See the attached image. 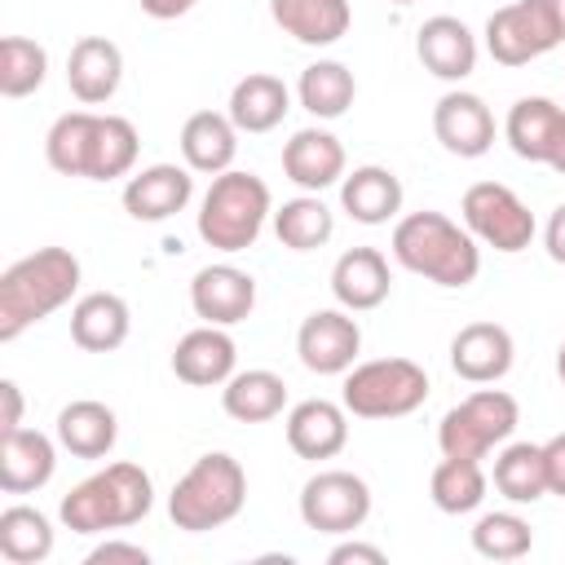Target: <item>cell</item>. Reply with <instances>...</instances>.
Listing matches in <instances>:
<instances>
[{
  "label": "cell",
  "mask_w": 565,
  "mask_h": 565,
  "mask_svg": "<svg viewBox=\"0 0 565 565\" xmlns=\"http://www.w3.org/2000/svg\"><path fill=\"white\" fill-rule=\"evenodd\" d=\"M79 287V260L66 247H40L0 274V340H18L31 322L62 309Z\"/></svg>",
  "instance_id": "cell-1"
},
{
  "label": "cell",
  "mask_w": 565,
  "mask_h": 565,
  "mask_svg": "<svg viewBox=\"0 0 565 565\" xmlns=\"http://www.w3.org/2000/svg\"><path fill=\"white\" fill-rule=\"evenodd\" d=\"M393 256L441 287H468L481 269V252L468 230H459L441 212H411L393 230Z\"/></svg>",
  "instance_id": "cell-2"
},
{
  "label": "cell",
  "mask_w": 565,
  "mask_h": 565,
  "mask_svg": "<svg viewBox=\"0 0 565 565\" xmlns=\"http://www.w3.org/2000/svg\"><path fill=\"white\" fill-rule=\"evenodd\" d=\"M154 503L150 477L137 463H110L102 472H93L88 481H79L57 516L66 530L75 534H102V530H119V525H137Z\"/></svg>",
  "instance_id": "cell-3"
},
{
  "label": "cell",
  "mask_w": 565,
  "mask_h": 565,
  "mask_svg": "<svg viewBox=\"0 0 565 565\" xmlns=\"http://www.w3.org/2000/svg\"><path fill=\"white\" fill-rule=\"evenodd\" d=\"M243 499H247L243 463L225 450H212V455L194 459V468L172 486L168 516H172L177 530L203 534V530H216V525L234 521L243 512Z\"/></svg>",
  "instance_id": "cell-4"
},
{
  "label": "cell",
  "mask_w": 565,
  "mask_h": 565,
  "mask_svg": "<svg viewBox=\"0 0 565 565\" xmlns=\"http://www.w3.org/2000/svg\"><path fill=\"white\" fill-rule=\"evenodd\" d=\"M269 216V185L256 172H221L199 207V234L216 252H243L256 243Z\"/></svg>",
  "instance_id": "cell-5"
},
{
  "label": "cell",
  "mask_w": 565,
  "mask_h": 565,
  "mask_svg": "<svg viewBox=\"0 0 565 565\" xmlns=\"http://www.w3.org/2000/svg\"><path fill=\"white\" fill-rule=\"evenodd\" d=\"M428 375L411 358H375L349 371L344 380V411L362 419H397L424 406Z\"/></svg>",
  "instance_id": "cell-6"
},
{
  "label": "cell",
  "mask_w": 565,
  "mask_h": 565,
  "mask_svg": "<svg viewBox=\"0 0 565 565\" xmlns=\"http://www.w3.org/2000/svg\"><path fill=\"white\" fill-rule=\"evenodd\" d=\"M512 428H516V397L499 388H477L446 411L437 441H441V455L450 459H486V450L508 441Z\"/></svg>",
  "instance_id": "cell-7"
},
{
  "label": "cell",
  "mask_w": 565,
  "mask_h": 565,
  "mask_svg": "<svg viewBox=\"0 0 565 565\" xmlns=\"http://www.w3.org/2000/svg\"><path fill=\"white\" fill-rule=\"evenodd\" d=\"M561 44L552 0H512L490 13L486 22V49L503 66H525Z\"/></svg>",
  "instance_id": "cell-8"
},
{
  "label": "cell",
  "mask_w": 565,
  "mask_h": 565,
  "mask_svg": "<svg viewBox=\"0 0 565 565\" xmlns=\"http://www.w3.org/2000/svg\"><path fill=\"white\" fill-rule=\"evenodd\" d=\"M300 516L318 534H353L371 516V490L362 477H353L344 468H327L305 481Z\"/></svg>",
  "instance_id": "cell-9"
},
{
  "label": "cell",
  "mask_w": 565,
  "mask_h": 565,
  "mask_svg": "<svg viewBox=\"0 0 565 565\" xmlns=\"http://www.w3.org/2000/svg\"><path fill=\"white\" fill-rule=\"evenodd\" d=\"M463 221H468V230H472L481 243H490L494 252H521V247H530V238H534V216H530V207H525L508 185H499V181H477V185H468V194H463Z\"/></svg>",
  "instance_id": "cell-10"
},
{
  "label": "cell",
  "mask_w": 565,
  "mask_h": 565,
  "mask_svg": "<svg viewBox=\"0 0 565 565\" xmlns=\"http://www.w3.org/2000/svg\"><path fill=\"white\" fill-rule=\"evenodd\" d=\"M358 349H362V331H358V322H353L349 313H340V309H318V313H309V318L300 322L296 353H300V362H305L309 371H318V375H340V371H349L353 358H358Z\"/></svg>",
  "instance_id": "cell-11"
},
{
  "label": "cell",
  "mask_w": 565,
  "mask_h": 565,
  "mask_svg": "<svg viewBox=\"0 0 565 565\" xmlns=\"http://www.w3.org/2000/svg\"><path fill=\"white\" fill-rule=\"evenodd\" d=\"M190 305L212 327H234L256 309V278L234 265H207L190 282Z\"/></svg>",
  "instance_id": "cell-12"
},
{
  "label": "cell",
  "mask_w": 565,
  "mask_h": 565,
  "mask_svg": "<svg viewBox=\"0 0 565 565\" xmlns=\"http://www.w3.org/2000/svg\"><path fill=\"white\" fill-rule=\"evenodd\" d=\"M433 132L450 154L481 159L494 141V115L477 93H446L433 106Z\"/></svg>",
  "instance_id": "cell-13"
},
{
  "label": "cell",
  "mask_w": 565,
  "mask_h": 565,
  "mask_svg": "<svg viewBox=\"0 0 565 565\" xmlns=\"http://www.w3.org/2000/svg\"><path fill=\"white\" fill-rule=\"evenodd\" d=\"M450 366L468 384H494L512 366V335L499 322H468L450 340Z\"/></svg>",
  "instance_id": "cell-14"
},
{
  "label": "cell",
  "mask_w": 565,
  "mask_h": 565,
  "mask_svg": "<svg viewBox=\"0 0 565 565\" xmlns=\"http://www.w3.org/2000/svg\"><path fill=\"white\" fill-rule=\"evenodd\" d=\"M194 194V177L190 168H177V163H154L146 172H137L128 185H124V212L132 221H168L177 216Z\"/></svg>",
  "instance_id": "cell-15"
},
{
  "label": "cell",
  "mask_w": 565,
  "mask_h": 565,
  "mask_svg": "<svg viewBox=\"0 0 565 565\" xmlns=\"http://www.w3.org/2000/svg\"><path fill=\"white\" fill-rule=\"evenodd\" d=\"M415 53H419V62H424L428 75H437V79H463L477 66V35L459 18L437 13V18H428L419 26Z\"/></svg>",
  "instance_id": "cell-16"
},
{
  "label": "cell",
  "mask_w": 565,
  "mask_h": 565,
  "mask_svg": "<svg viewBox=\"0 0 565 565\" xmlns=\"http://www.w3.org/2000/svg\"><path fill=\"white\" fill-rule=\"evenodd\" d=\"M124 79V53L106 40V35H84L75 40L71 57H66V84L84 106H97L106 97H115Z\"/></svg>",
  "instance_id": "cell-17"
},
{
  "label": "cell",
  "mask_w": 565,
  "mask_h": 565,
  "mask_svg": "<svg viewBox=\"0 0 565 565\" xmlns=\"http://www.w3.org/2000/svg\"><path fill=\"white\" fill-rule=\"evenodd\" d=\"M349 441V419L335 402L327 397H309L300 406H291L287 415V446L300 455V459H331L340 455Z\"/></svg>",
  "instance_id": "cell-18"
},
{
  "label": "cell",
  "mask_w": 565,
  "mask_h": 565,
  "mask_svg": "<svg viewBox=\"0 0 565 565\" xmlns=\"http://www.w3.org/2000/svg\"><path fill=\"white\" fill-rule=\"evenodd\" d=\"M282 172L300 190H327V185H335L344 177V146H340V137H331L322 128H300L282 146Z\"/></svg>",
  "instance_id": "cell-19"
},
{
  "label": "cell",
  "mask_w": 565,
  "mask_h": 565,
  "mask_svg": "<svg viewBox=\"0 0 565 565\" xmlns=\"http://www.w3.org/2000/svg\"><path fill=\"white\" fill-rule=\"evenodd\" d=\"M234 340L221 331V327H199V331H190V335H181L177 340V349H172V371H177V380H185V384H194V388H207V384H225L230 375H234Z\"/></svg>",
  "instance_id": "cell-20"
},
{
  "label": "cell",
  "mask_w": 565,
  "mask_h": 565,
  "mask_svg": "<svg viewBox=\"0 0 565 565\" xmlns=\"http://www.w3.org/2000/svg\"><path fill=\"white\" fill-rule=\"evenodd\" d=\"M388 287H393V274H388V260L375 252V247H349L335 269H331V291L344 309H375L388 300Z\"/></svg>",
  "instance_id": "cell-21"
},
{
  "label": "cell",
  "mask_w": 565,
  "mask_h": 565,
  "mask_svg": "<svg viewBox=\"0 0 565 565\" xmlns=\"http://www.w3.org/2000/svg\"><path fill=\"white\" fill-rule=\"evenodd\" d=\"M53 441L35 428H13L0 441V490L4 494H31L53 477Z\"/></svg>",
  "instance_id": "cell-22"
},
{
  "label": "cell",
  "mask_w": 565,
  "mask_h": 565,
  "mask_svg": "<svg viewBox=\"0 0 565 565\" xmlns=\"http://www.w3.org/2000/svg\"><path fill=\"white\" fill-rule=\"evenodd\" d=\"M181 154H185V168L194 172H230L234 154H238V128L230 115H216V110H194L181 128Z\"/></svg>",
  "instance_id": "cell-23"
},
{
  "label": "cell",
  "mask_w": 565,
  "mask_h": 565,
  "mask_svg": "<svg viewBox=\"0 0 565 565\" xmlns=\"http://www.w3.org/2000/svg\"><path fill=\"white\" fill-rule=\"evenodd\" d=\"M128 327H132V313H128V300L115 296V291H93L84 296L75 309H71V340L88 353H110L128 340Z\"/></svg>",
  "instance_id": "cell-24"
},
{
  "label": "cell",
  "mask_w": 565,
  "mask_h": 565,
  "mask_svg": "<svg viewBox=\"0 0 565 565\" xmlns=\"http://www.w3.org/2000/svg\"><path fill=\"white\" fill-rule=\"evenodd\" d=\"M291 110V97H287V84L278 75H265V71H252L234 84L230 93V119L238 132H269L282 124V115Z\"/></svg>",
  "instance_id": "cell-25"
},
{
  "label": "cell",
  "mask_w": 565,
  "mask_h": 565,
  "mask_svg": "<svg viewBox=\"0 0 565 565\" xmlns=\"http://www.w3.org/2000/svg\"><path fill=\"white\" fill-rule=\"evenodd\" d=\"M340 203L358 225H384L402 207V181L380 163L353 168L340 185Z\"/></svg>",
  "instance_id": "cell-26"
},
{
  "label": "cell",
  "mask_w": 565,
  "mask_h": 565,
  "mask_svg": "<svg viewBox=\"0 0 565 565\" xmlns=\"http://www.w3.org/2000/svg\"><path fill=\"white\" fill-rule=\"evenodd\" d=\"M269 13L300 44H335L353 22L349 0H269Z\"/></svg>",
  "instance_id": "cell-27"
},
{
  "label": "cell",
  "mask_w": 565,
  "mask_h": 565,
  "mask_svg": "<svg viewBox=\"0 0 565 565\" xmlns=\"http://www.w3.org/2000/svg\"><path fill=\"white\" fill-rule=\"evenodd\" d=\"M115 433H119L115 411L102 406V402H93V397H79L71 406H62V415H57V441L75 459H102V455H110Z\"/></svg>",
  "instance_id": "cell-28"
},
{
  "label": "cell",
  "mask_w": 565,
  "mask_h": 565,
  "mask_svg": "<svg viewBox=\"0 0 565 565\" xmlns=\"http://www.w3.org/2000/svg\"><path fill=\"white\" fill-rule=\"evenodd\" d=\"M282 402H287V384L274 371H238L221 388V406L238 424H265L282 411Z\"/></svg>",
  "instance_id": "cell-29"
},
{
  "label": "cell",
  "mask_w": 565,
  "mask_h": 565,
  "mask_svg": "<svg viewBox=\"0 0 565 565\" xmlns=\"http://www.w3.org/2000/svg\"><path fill=\"white\" fill-rule=\"evenodd\" d=\"M561 115L565 110L552 97H521L508 110V141H512V150L521 159H530V163H547V150H552Z\"/></svg>",
  "instance_id": "cell-30"
},
{
  "label": "cell",
  "mask_w": 565,
  "mask_h": 565,
  "mask_svg": "<svg viewBox=\"0 0 565 565\" xmlns=\"http://www.w3.org/2000/svg\"><path fill=\"white\" fill-rule=\"evenodd\" d=\"M93 137H97V115L93 110H66V115H57V124L49 128V141H44V154H49L53 172H62V177H88Z\"/></svg>",
  "instance_id": "cell-31"
},
{
  "label": "cell",
  "mask_w": 565,
  "mask_h": 565,
  "mask_svg": "<svg viewBox=\"0 0 565 565\" xmlns=\"http://www.w3.org/2000/svg\"><path fill=\"white\" fill-rule=\"evenodd\" d=\"M53 552V525L44 512L13 503L0 512V556L9 565H40Z\"/></svg>",
  "instance_id": "cell-32"
},
{
  "label": "cell",
  "mask_w": 565,
  "mask_h": 565,
  "mask_svg": "<svg viewBox=\"0 0 565 565\" xmlns=\"http://www.w3.org/2000/svg\"><path fill=\"white\" fill-rule=\"evenodd\" d=\"M358 97L353 71L344 62H313L300 71V106L318 119H340Z\"/></svg>",
  "instance_id": "cell-33"
},
{
  "label": "cell",
  "mask_w": 565,
  "mask_h": 565,
  "mask_svg": "<svg viewBox=\"0 0 565 565\" xmlns=\"http://www.w3.org/2000/svg\"><path fill=\"white\" fill-rule=\"evenodd\" d=\"M331 230H335V216H331V207H327L322 199H313V194L287 199V203L274 212V234H278V243L291 247V252H313V247H322V243L331 238Z\"/></svg>",
  "instance_id": "cell-34"
},
{
  "label": "cell",
  "mask_w": 565,
  "mask_h": 565,
  "mask_svg": "<svg viewBox=\"0 0 565 565\" xmlns=\"http://www.w3.org/2000/svg\"><path fill=\"white\" fill-rule=\"evenodd\" d=\"M494 490L512 503H534L547 494V468H543V446L516 441L494 459Z\"/></svg>",
  "instance_id": "cell-35"
},
{
  "label": "cell",
  "mask_w": 565,
  "mask_h": 565,
  "mask_svg": "<svg viewBox=\"0 0 565 565\" xmlns=\"http://www.w3.org/2000/svg\"><path fill=\"white\" fill-rule=\"evenodd\" d=\"M132 163H137V128H132L124 115H97V137H93L88 181L124 177Z\"/></svg>",
  "instance_id": "cell-36"
},
{
  "label": "cell",
  "mask_w": 565,
  "mask_h": 565,
  "mask_svg": "<svg viewBox=\"0 0 565 565\" xmlns=\"http://www.w3.org/2000/svg\"><path fill=\"white\" fill-rule=\"evenodd\" d=\"M481 499H486V472L477 459H450L446 455L433 468V503L441 512L459 516V512H472Z\"/></svg>",
  "instance_id": "cell-37"
},
{
  "label": "cell",
  "mask_w": 565,
  "mask_h": 565,
  "mask_svg": "<svg viewBox=\"0 0 565 565\" xmlns=\"http://www.w3.org/2000/svg\"><path fill=\"white\" fill-rule=\"evenodd\" d=\"M49 71V53L26 40V35H4L0 40V93L4 97H26L44 84Z\"/></svg>",
  "instance_id": "cell-38"
},
{
  "label": "cell",
  "mask_w": 565,
  "mask_h": 565,
  "mask_svg": "<svg viewBox=\"0 0 565 565\" xmlns=\"http://www.w3.org/2000/svg\"><path fill=\"white\" fill-rule=\"evenodd\" d=\"M530 543H534L530 521H521L516 512H486L472 525V547L486 561H521L530 552Z\"/></svg>",
  "instance_id": "cell-39"
},
{
  "label": "cell",
  "mask_w": 565,
  "mask_h": 565,
  "mask_svg": "<svg viewBox=\"0 0 565 565\" xmlns=\"http://www.w3.org/2000/svg\"><path fill=\"white\" fill-rule=\"evenodd\" d=\"M115 561H128V565H150V552L137 547V543H102L88 552V565H115Z\"/></svg>",
  "instance_id": "cell-40"
},
{
  "label": "cell",
  "mask_w": 565,
  "mask_h": 565,
  "mask_svg": "<svg viewBox=\"0 0 565 565\" xmlns=\"http://www.w3.org/2000/svg\"><path fill=\"white\" fill-rule=\"evenodd\" d=\"M543 468H547V490L565 499V433H556L543 446Z\"/></svg>",
  "instance_id": "cell-41"
},
{
  "label": "cell",
  "mask_w": 565,
  "mask_h": 565,
  "mask_svg": "<svg viewBox=\"0 0 565 565\" xmlns=\"http://www.w3.org/2000/svg\"><path fill=\"white\" fill-rule=\"evenodd\" d=\"M331 565H384V552L375 543H340L327 556Z\"/></svg>",
  "instance_id": "cell-42"
},
{
  "label": "cell",
  "mask_w": 565,
  "mask_h": 565,
  "mask_svg": "<svg viewBox=\"0 0 565 565\" xmlns=\"http://www.w3.org/2000/svg\"><path fill=\"white\" fill-rule=\"evenodd\" d=\"M0 397H4V419H0V428H4V433L22 428V388H18L13 380H0Z\"/></svg>",
  "instance_id": "cell-43"
},
{
  "label": "cell",
  "mask_w": 565,
  "mask_h": 565,
  "mask_svg": "<svg viewBox=\"0 0 565 565\" xmlns=\"http://www.w3.org/2000/svg\"><path fill=\"white\" fill-rule=\"evenodd\" d=\"M547 256L556 260V265H565V203L552 212V221H547Z\"/></svg>",
  "instance_id": "cell-44"
},
{
  "label": "cell",
  "mask_w": 565,
  "mask_h": 565,
  "mask_svg": "<svg viewBox=\"0 0 565 565\" xmlns=\"http://www.w3.org/2000/svg\"><path fill=\"white\" fill-rule=\"evenodd\" d=\"M150 18H159V22H168V18H181V13H190L199 0H137Z\"/></svg>",
  "instance_id": "cell-45"
},
{
  "label": "cell",
  "mask_w": 565,
  "mask_h": 565,
  "mask_svg": "<svg viewBox=\"0 0 565 565\" xmlns=\"http://www.w3.org/2000/svg\"><path fill=\"white\" fill-rule=\"evenodd\" d=\"M547 168H556L565 177V115L556 124V137H552V150H547Z\"/></svg>",
  "instance_id": "cell-46"
},
{
  "label": "cell",
  "mask_w": 565,
  "mask_h": 565,
  "mask_svg": "<svg viewBox=\"0 0 565 565\" xmlns=\"http://www.w3.org/2000/svg\"><path fill=\"white\" fill-rule=\"evenodd\" d=\"M552 13H556V31H561V40H565V0H552Z\"/></svg>",
  "instance_id": "cell-47"
},
{
  "label": "cell",
  "mask_w": 565,
  "mask_h": 565,
  "mask_svg": "<svg viewBox=\"0 0 565 565\" xmlns=\"http://www.w3.org/2000/svg\"><path fill=\"white\" fill-rule=\"evenodd\" d=\"M556 375H561V384H565V340H561V353H556Z\"/></svg>",
  "instance_id": "cell-48"
},
{
  "label": "cell",
  "mask_w": 565,
  "mask_h": 565,
  "mask_svg": "<svg viewBox=\"0 0 565 565\" xmlns=\"http://www.w3.org/2000/svg\"><path fill=\"white\" fill-rule=\"evenodd\" d=\"M393 4H415V0H393Z\"/></svg>",
  "instance_id": "cell-49"
}]
</instances>
